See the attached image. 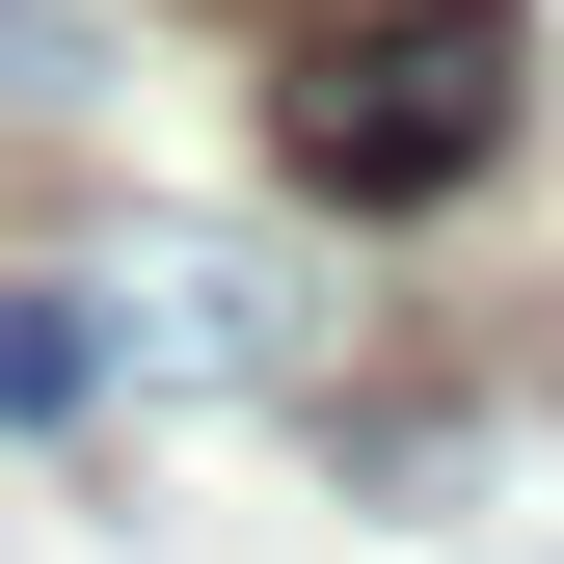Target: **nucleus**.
<instances>
[{
    "mask_svg": "<svg viewBox=\"0 0 564 564\" xmlns=\"http://www.w3.org/2000/svg\"><path fill=\"white\" fill-rule=\"evenodd\" d=\"M108 403V296L82 269H0V431H82Z\"/></svg>",
    "mask_w": 564,
    "mask_h": 564,
    "instance_id": "f03ea898",
    "label": "nucleus"
},
{
    "mask_svg": "<svg viewBox=\"0 0 564 564\" xmlns=\"http://www.w3.org/2000/svg\"><path fill=\"white\" fill-rule=\"evenodd\" d=\"M511 108H538L511 0H349V28H296V82H269V162H296L323 216H457V188L511 162Z\"/></svg>",
    "mask_w": 564,
    "mask_h": 564,
    "instance_id": "f257e3e1",
    "label": "nucleus"
},
{
    "mask_svg": "<svg viewBox=\"0 0 564 564\" xmlns=\"http://www.w3.org/2000/svg\"><path fill=\"white\" fill-rule=\"evenodd\" d=\"M0 108H82V28L54 0H0Z\"/></svg>",
    "mask_w": 564,
    "mask_h": 564,
    "instance_id": "7ed1b4c3",
    "label": "nucleus"
}]
</instances>
